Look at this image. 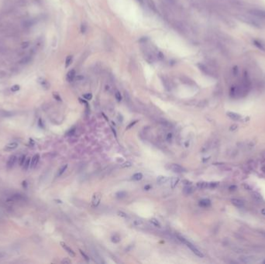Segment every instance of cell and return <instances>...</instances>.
<instances>
[{"mask_svg":"<svg viewBox=\"0 0 265 264\" xmlns=\"http://www.w3.org/2000/svg\"><path fill=\"white\" fill-rule=\"evenodd\" d=\"M178 239L180 240V241H181V242H182V243L185 244V245H187V247L189 248L190 249H191V250H192V252H193V253H195L196 256H198V257H201V258H202L203 256H204L203 253H202V252H201L200 250H198L197 248L195 247V245L192 244V242H190L189 241H188V240H187L186 239H184V237L180 236V235H178Z\"/></svg>","mask_w":265,"mask_h":264,"instance_id":"cell-1","label":"cell"},{"mask_svg":"<svg viewBox=\"0 0 265 264\" xmlns=\"http://www.w3.org/2000/svg\"><path fill=\"white\" fill-rule=\"evenodd\" d=\"M249 13L256 17L261 18V19H265V10L258 9H253L250 10Z\"/></svg>","mask_w":265,"mask_h":264,"instance_id":"cell-2","label":"cell"},{"mask_svg":"<svg viewBox=\"0 0 265 264\" xmlns=\"http://www.w3.org/2000/svg\"><path fill=\"white\" fill-rule=\"evenodd\" d=\"M102 198V194L100 192H95L92 198V204L93 207H97L98 205L99 204Z\"/></svg>","mask_w":265,"mask_h":264,"instance_id":"cell-3","label":"cell"},{"mask_svg":"<svg viewBox=\"0 0 265 264\" xmlns=\"http://www.w3.org/2000/svg\"><path fill=\"white\" fill-rule=\"evenodd\" d=\"M169 169L171 170L173 172H174V173H182V172L185 171V169L184 167L180 166L179 164H175V163L170 164V166H169Z\"/></svg>","mask_w":265,"mask_h":264,"instance_id":"cell-4","label":"cell"},{"mask_svg":"<svg viewBox=\"0 0 265 264\" xmlns=\"http://www.w3.org/2000/svg\"><path fill=\"white\" fill-rule=\"evenodd\" d=\"M255 256H240L239 257L240 261L244 263H250L255 261Z\"/></svg>","mask_w":265,"mask_h":264,"instance_id":"cell-5","label":"cell"},{"mask_svg":"<svg viewBox=\"0 0 265 264\" xmlns=\"http://www.w3.org/2000/svg\"><path fill=\"white\" fill-rule=\"evenodd\" d=\"M61 246L65 249V250L66 251V252H67V253H68L71 256H72V257H75V252H74V251L72 250V249H71V248L69 247V246H68L66 243H65L64 242H61Z\"/></svg>","mask_w":265,"mask_h":264,"instance_id":"cell-6","label":"cell"},{"mask_svg":"<svg viewBox=\"0 0 265 264\" xmlns=\"http://www.w3.org/2000/svg\"><path fill=\"white\" fill-rule=\"evenodd\" d=\"M231 202L232 204L237 208H244V202L238 198H233L231 199Z\"/></svg>","mask_w":265,"mask_h":264,"instance_id":"cell-7","label":"cell"},{"mask_svg":"<svg viewBox=\"0 0 265 264\" xmlns=\"http://www.w3.org/2000/svg\"><path fill=\"white\" fill-rule=\"evenodd\" d=\"M16 161H17V157H16V156H15V155L11 156L10 157H9V159L8 160V161H7V167H8L9 169L12 168V167L14 166V164L16 163Z\"/></svg>","mask_w":265,"mask_h":264,"instance_id":"cell-8","label":"cell"},{"mask_svg":"<svg viewBox=\"0 0 265 264\" xmlns=\"http://www.w3.org/2000/svg\"><path fill=\"white\" fill-rule=\"evenodd\" d=\"M240 20L244 21V22H245L246 23H247V24L251 25V26H254V27H259V25H258V23H257V22H255L254 19H250V18H246V17H241Z\"/></svg>","mask_w":265,"mask_h":264,"instance_id":"cell-9","label":"cell"},{"mask_svg":"<svg viewBox=\"0 0 265 264\" xmlns=\"http://www.w3.org/2000/svg\"><path fill=\"white\" fill-rule=\"evenodd\" d=\"M18 147V143H16V142H12V143H9L8 144L6 145L5 147V150L6 151H11V150H13L15 149H16Z\"/></svg>","mask_w":265,"mask_h":264,"instance_id":"cell-10","label":"cell"},{"mask_svg":"<svg viewBox=\"0 0 265 264\" xmlns=\"http://www.w3.org/2000/svg\"><path fill=\"white\" fill-rule=\"evenodd\" d=\"M39 160H40V155H39V154H36V155L33 156L32 159H31L30 167H31V168H34V167L37 166L38 162H39Z\"/></svg>","mask_w":265,"mask_h":264,"instance_id":"cell-11","label":"cell"},{"mask_svg":"<svg viewBox=\"0 0 265 264\" xmlns=\"http://www.w3.org/2000/svg\"><path fill=\"white\" fill-rule=\"evenodd\" d=\"M76 77V72L75 71L72 69L70 71H68V73L67 74V81L69 82H72L74 79Z\"/></svg>","mask_w":265,"mask_h":264,"instance_id":"cell-12","label":"cell"},{"mask_svg":"<svg viewBox=\"0 0 265 264\" xmlns=\"http://www.w3.org/2000/svg\"><path fill=\"white\" fill-rule=\"evenodd\" d=\"M227 115L230 119H232L233 120H235V121H237V120H240L241 119V115L238 113H236V112H227Z\"/></svg>","mask_w":265,"mask_h":264,"instance_id":"cell-13","label":"cell"},{"mask_svg":"<svg viewBox=\"0 0 265 264\" xmlns=\"http://www.w3.org/2000/svg\"><path fill=\"white\" fill-rule=\"evenodd\" d=\"M211 205V202L208 199H202L199 202V206L202 208L209 207Z\"/></svg>","mask_w":265,"mask_h":264,"instance_id":"cell-14","label":"cell"},{"mask_svg":"<svg viewBox=\"0 0 265 264\" xmlns=\"http://www.w3.org/2000/svg\"><path fill=\"white\" fill-rule=\"evenodd\" d=\"M183 191L185 194H190L193 193L195 191V188L191 185H186L183 189Z\"/></svg>","mask_w":265,"mask_h":264,"instance_id":"cell-15","label":"cell"},{"mask_svg":"<svg viewBox=\"0 0 265 264\" xmlns=\"http://www.w3.org/2000/svg\"><path fill=\"white\" fill-rule=\"evenodd\" d=\"M253 44H254V46H256L258 48V49L261 50L263 51H265V47L264 46V44H262V43L259 40H253Z\"/></svg>","mask_w":265,"mask_h":264,"instance_id":"cell-16","label":"cell"},{"mask_svg":"<svg viewBox=\"0 0 265 264\" xmlns=\"http://www.w3.org/2000/svg\"><path fill=\"white\" fill-rule=\"evenodd\" d=\"M168 180V178L167 177H165V176H159V177H157V183L158 184H165V183L167 182Z\"/></svg>","mask_w":265,"mask_h":264,"instance_id":"cell-17","label":"cell"},{"mask_svg":"<svg viewBox=\"0 0 265 264\" xmlns=\"http://www.w3.org/2000/svg\"><path fill=\"white\" fill-rule=\"evenodd\" d=\"M252 197H253V198H254L255 201H257V202H262L263 201L262 196L260 195V194L257 193V192H254V193L252 194Z\"/></svg>","mask_w":265,"mask_h":264,"instance_id":"cell-18","label":"cell"},{"mask_svg":"<svg viewBox=\"0 0 265 264\" xmlns=\"http://www.w3.org/2000/svg\"><path fill=\"white\" fill-rule=\"evenodd\" d=\"M179 181V178L178 177H172L171 179H170V186H171V188H174L176 187V185L178 184V183Z\"/></svg>","mask_w":265,"mask_h":264,"instance_id":"cell-19","label":"cell"},{"mask_svg":"<svg viewBox=\"0 0 265 264\" xmlns=\"http://www.w3.org/2000/svg\"><path fill=\"white\" fill-rule=\"evenodd\" d=\"M197 187L200 189H206L208 188V183L207 182H198Z\"/></svg>","mask_w":265,"mask_h":264,"instance_id":"cell-20","label":"cell"},{"mask_svg":"<svg viewBox=\"0 0 265 264\" xmlns=\"http://www.w3.org/2000/svg\"><path fill=\"white\" fill-rule=\"evenodd\" d=\"M142 178H143V174L141 173H136L132 177V179L133 180H140Z\"/></svg>","mask_w":265,"mask_h":264,"instance_id":"cell-21","label":"cell"},{"mask_svg":"<svg viewBox=\"0 0 265 264\" xmlns=\"http://www.w3.org/2000/svg\"><path fill=\"white\" fill-rule=\"evenodd\" d=\"M111 241L114 243H118V242H120V236L117 234L113 235L111 238Z\"/></svg>","mask_w":265,"mask_h":264,"instance_id":"cell-22","label":"cell"},{"mask_svg":"<svg viewBox=\"0 0 265 264\" xmlns=\"http://www.w3.org/2000/svg\"><path fill=\"white\" fill-rule=\"evenodd\" d=\"M67 168H68V164H65L64 166H61V167L60 168L59 170H58V174H57V176L59 177V176H61V175H62V174H64V173H65V171L66 170V169H67Z\"/></svg>","mask_w":265,"mask_h":264,"instance_id":"cell-23","label":"cell"},{"mask_svg":"<svg viewBox=\"0 0 265 264\" xmlns=\"http://www.w3.org/2000/svg\"><path fill=\"white\" fill-rule=\"evenodd\" d=\"M150 223L152 224V225H154V226H156V227H158V228H160V222H158V220H157V219H156V218H151V219H150Z\"/></svg>","mask_w":265,"mask_h":264,"instance_id":"cell-24","label":"cell"},{"mask_svg":"<svg viewBox=\"0 0 265 264\" xmlns=\"http://www.w3.org/2000/svg\"><path fill=\"white\" fill-rule=\"evenodd\" d=\"M72 60H73V57L72 56H68L67 58H66V61H65V66H66V68H68L69 66L71 65V64L72 63Z\"/></svg>","mask_w":265,"mask_h":264,"instance_id":"cell-25","label":"cell"},{"mask_svg":"<svg viewBox=\"0 0 265 264\" xmlns=\"http://www.w3.org/2000/svg\"><path fill=\"white\" fill-rule=\"evenodd\" d=\"M116 196H117L118 198H125V197L127 196V192L123 191H119V192H117V193L116 194Z\"/></svg>","mask_w":265,"mask_h":264,"instance_id":"cell-26","label":"cell"},{"mask_svg":"<svg viewBox=\"0 0 265 264\" xmlns=\"http://www.w3.org/2000/svg\"><path fill=\"white\" fill-rule=\"evenodd\" d=\"M30 163H31V161H30V158H27L26 159V161L24 162V166H23V169L24 170H27V169L29 168L30 166Z\"/></svg>","mask_w":265,"mask_h":264,"instance_id":"cell-27","label":"cell"},{"mask_svg":"<svg viewBox=\"0 0 265 264\" xmlns=\"http://www.w3.org/2000/svg\"><path fill=\"white\" fill-rule=\"evenodd\" d=\"M115 97H116V99L117 100V101H121V100H122V96H121V94H120L119 92H116Z\"/></svg>","mask_w":265,"mask_h":264,"instance_id":"cell-28","label":"cell"},{"mask_svg":"<svg viewBox=\"0 0 265 264\" xmlns=\"http://www.w3.org/2000/svg\"><path fill=\"white\" fill-rule=\"evenodd\" d=\"M233 250L234 251V252H236V253H245V251H244V249H240V248H238V247L233 248Z\"/></svg>","mask_w":265,"mask_h":264,"instance_id":"cell-29","label":"cell"},{"mask_svg":"<svg viewBox=\"0 0 265 264\" xmlns=\"http://www.w3.org/2000/svg\"><path fill=\"white\" fill-rule=\"evenodd\" d=\"M149 5H150V8H151L154 11H155V12L157 11V9H156V6H155V4H154V2H153V0H150V1H149Z\"/></svg>","mask_w":265,"mask_h":264,"instance_id":"cell-30","label":"cell"},{"mask_svg":"<svg viewBox=\"0 0 265 264\" xmlns=\"http://www.w3.org/2000/svg\"><path fill=\"white\" fill-rule=\"evenodd\" d=\"M239 73V69L237 66H234L233 68V74L234 76H236Z\"/></svg>","mask_w":265,"mask_h":264,"instance_id":"cell-31","label":"cell"},{"mask_svg":"<svg viewBox=\"0 0 265 264\" xmlns=\"http://www.w3.org/2000/svg\"><path fill=\"white\" fill-rule=\"evenodd\" d=\"M83 97H84L85 99H87V100H91L92 98V93H86V94H85L84 96H83Z\"/></svg>","mask_w":265,"mask_h":264,"instance_id":"cell-32","label":"cell"},{"mask_svg":"<svg viewBox=\"0 0 265 264\" xmlns=\"http://www.w3.org/2000/svg\"><path fill=\"white\" fill-rule=\"evenodd\" d=\"M118 215L120 216V217H123V218H127L128 217L127 214V213L123 212H122V211H119V212H118Z\"/></svg>","mask_w":265,"mask_h":264,"instance_id":"cell-33","label":"cell"},{"mask_svg":"<svg viewBox=\"0 0 265 264\" xmlns=\"http://www.w3.org/2000/svg\"><path fill=\"white\" fill-rule=\"evenodd\" d=\"M80 253H81V256L84 257V259H85V260H86V261H89V257L87 256L86 254H85V253L84 252H83V251L81 250V249H80Z\"/></svg>","mask_w":265,"mask_h":264,"instance_id":"cell-34","label":"cell"},{"mask_svg":"<svg viewBox=\"0 0 265 264\" xmlns=\"http://www.w3.org/2000/svg\"><path fill=\"white\" fill-rule=\"evenodd\" d=\"M75 133V128H71L68 132H67V136H72Z\"/></svg>","mask_w":265,"mask_h":264,"instance_id":"cell-35","label":"cell"},{"mask_svg":"<svg viewBox=\"0 0 265 264\" xmlns=\"http://www.w3.org/2000/svg\"><path fill=\"white\" fill-rule=\"evenodd\" d=\"M133 224H134V226H141V225L143 224V222H142L140 219H137V220L133 221Z\"/></svg>","mask_w":265,"mask_h":264,"instance_id":"cell-36","label":"cell"},{"mask_svg":"<svg viewBox=\"0 0 265 264\" xmlns=\"http://www.w3.org/2000/svg\"><path fill=\"white\" fill-rule=\"evenodd\" d=\"M86 30H87V26L85 24V23H82V24H81V33H85V32H86Z\"/></svg>","mask_w":265,"mask_h":264,"instance_id":"cell-37","label":"cell"},{"mask_svg":"<svg viewBox=\"0 0 265 264\" xmlns=\"http://www.w3.org/2000/svg\"><path fill=\"white\" fill-rule=\"evenodd\" d=\"M26 161V157L24 155L22 156L21 157H20V161H19V164H20V166H23V164H24V162Z\"/></svg>","mask_w":265,"mask_h":264,"instance_id":"cell-38","label":"cell"},{"mask_svg":"<svg viewBox=\"0 0 265 264\" xmlns=\"http://www.w3.org/2000/svg\"><path fill=\"white\" fill-rule=\"evenodd\" d=\"M19 85H17V84L13 85V87L11 88V91H12V92H17V91H19Z\"/></svg>","mask_w":265,"mask_h":264,"instance_id":"cell-39","label":"cell"},{"mask_svg":"<svg viewBox=\"0 0 265 264\" xmlns=\"http://www.w3.org/2000/svg\"><path fill=\"white\" fill-rule=\"evenodd\" d=\"M132 166V163L130 162V161H127V162L123 163L121 166H122V167H130V166Z\"/></svg>","mask_w":265,"mask_h":264,"instance_id":"cell-40","label":"cell"},{"mask_svg":"<svg viewBox=\"0 0 265 264\" xmlns=\"http://www.w3.org/2000/svg\"><path fill=\"white\" fill-rule=\"evenodd\" d=\"M157 58L160 59V60H163V59L164 58V55L161 52H158V54H157Z\"/></svg>","mask_w":265,"mask_h":264,"instance_id":"cell-41","label":"cell"},{"mask_svg":"<svg viewBox=\"0 0 265 264\" xmlns=\"http://www.w3.org/2000/svg\"><path fill=\"white\" fill-rule=\"evenodd\" d=\"M138 121L137 120H135V121H133V122H132V123H131L130 124V125H128V126H127V129H130V128H132V126H133V125H135L136 123H137Z\"/></svg>","mask_w":265,"mask_h":264,"instance_id":"cell-42","label":"cell"},{"mask_svg":"<svg viewBox=\"0 0 265 264\" xmlns=\"http://www.w3.org/2000/svg\"><path fill=\"white\" fill-rule=\"evenodd\" d=\"M183 183H184L185 185H191V184H192V182H191V181H189V180H183Z\"/></svg>","mask_w":265,"mask_h":264,"instance_id":"cell-43","label":"cell"},{"mask_svg":"<svg viewBox=\"0 0 265 264\" xmlns=\"http://www.w3.org/2000/svg\"><path fill=\"white\" fill-rule=\"evenodd\" d=\"M62 263H71V260L68 259H63L62 261H61Z\"/></svg>","mask_w":265,"mask_h":264,"instance_id":"cell-44","label":"cell"},{"mask_svg":"<svg viewBox=\"0 0 265 264\" xmlns=\"http://www.w3.org/2000/svg\"><path fill=\"white\" fill-rule=\"evenodd\" d=\"M54 98H56V99H57V100H58V101H61V98H60V96H59V95H56V94H54Z\"/></svg>","mask_w":265,"mask_h":264,"instance_id":"cell-45","label":"cell"},{"mask_svg":"<svg viewBox=\"0 0 265 264\" xmlns=\"http://www.w3.org/2000/svg\"><path fill=\"white\" fill-rule=\"evenodd\" d=\"M150 188H151V186L150 185H146L145 187H144V189H145L146 191H149Z\"/></svg>","mask_w":265,"mask_h":264,"instance_id":"cell-46","label":"cell"},{"mask_svg":"<svg viewBox=\"0 0 265 264\" xmlns=\"http://www.w3.org/2000/svg\"><path fill=\"white\" fill-rule=\"evenodd\" d=\"M171 138H172V134L168 133V137H167V139H168V140H170V139H171Z\"/></svg>","mask_w":265,"mask_h":264,"instance_id":"cell-47","label":"cell"},{"mask_svg":"<svg viewBox=\"0 0 265 264\" xmlns=\"http://www.w3.org/2000/svg\"><path fill=\"white\" fill-rule=\"evenodd\" d=\"M236 127H237V126H236V125H232V126H231V129H231V130H234V129H236Z\"/></svg>","mask_w":265,"mask_h":264,"instance_id":"cell-48","label":"cell"},{"mask_svg":"<svg viewBox=\"0 0 265 264\" xmlns=\"http://www.w3.org/2000/svg\"><path fill=\"white\" fill-rule=\"evenodd\" d=\"M112 130H113V133H114V135H115V136H117V132H116V130H115V129H114L113 128V127H112Z\"/></svg>","mask_w":265,"mask_h":264,"instance_id":"cell-49","label":"cell"},{"mask_svg":"<svg viewBox=\"0 0 265 264\" xmlns=\"http://www.w3.org/2000/svg\"><path fill=\"white\" fill-rule=\"evenodd\" d=\"M261 213H262V215H265V208H263V209L261 210Z\"/></svg>","mask_w":265,"mask_h":264,"instance_id":"cell-50","label":"cell"},{"mask_svg":"<svg viewBox=\"0 0 265 264\" xmlns=\"http://www.w3.org/2000/svg\"><path fill=\"white\" fill-rule=\"evenodd\" d=\"M23 187H27V182H26V181H23Z\"/></svg>","mask_w":265,"mask_h":264,"instance_id":"cell-51","label":"cell"},{"mask_svg":"<svg viewBox=\"0 0 265 264\" xmlns=\"http://www.w3.org/2000/svg\"><path fill=\"white\" fill-rule=\"evenodd\" d=\"M168 1L170 2V3H174V0H168Z\"/></svg>","mask_w":265,"mask_h":264,"instance_id":"cell-52","label":"cell"},{"mask_svg":"<svg viewBox=\"0 0 265 264\" xmlns=\"http://www.w3.org/2000/svg\"><path fill=\"white\" fill-rule=\"evenodd\" d=\"M138 1H139V2H140V3H143V0H138Z\"/></svg>","mask_w":265,"mask_h":264,"instance_id":"cell-53","label":"cell"},{"mask_svg":"<svg viewBox=\"0 0 265 264\" xmlns=\"http://www.w3.org/2000/svg\"><path fill=\"white\" fill-rule=\"evenodd\" d=\"M263 263H265V260H264V262H263Z\"/></svg>","mask_w":265,"mask_h":264,"instance_id":"cell-54","label":"cell"}]
</instances>
